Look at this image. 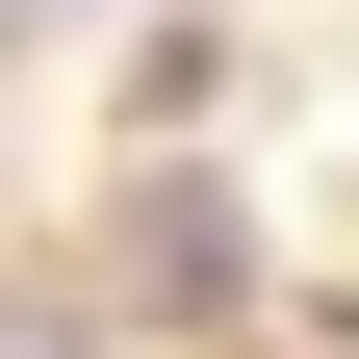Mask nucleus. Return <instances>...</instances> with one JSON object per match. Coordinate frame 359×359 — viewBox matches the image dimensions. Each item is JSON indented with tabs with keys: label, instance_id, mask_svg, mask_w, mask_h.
I'll return each instance as SVG.
<instances>
[{
	"label": "nucleus",
	"instance_id": "f257e3e1",
	"mask_svg": "<svg viewBox=\"0 0 359 359\" xmlns=\"http://www.w3.org/2000/svg\"><path fill=\"white\" fill-rule=\"evenodd\" d=\"M128 308H231V180H154L128 205Z\"/></svg>",
	"mask_w": 359,
	"mask_h": 359
}]
</instances>
